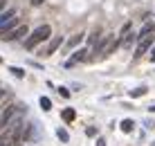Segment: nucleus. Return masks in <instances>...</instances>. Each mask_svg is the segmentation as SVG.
<instances>
[{
    "label": "nucleus",
    "instance_id": "obj_3",
    "mask_svg": "<svg viewBox=\"0 0 155 146\" xmlns=\"http://www.w3.org/2000/svg\"><path fill=\"white\" fill-rule=\"evenodd\" d=\"M153 41H155V36H153V32L151 34H146V36H142L140 38V45H137V50H135V56L140 58L142 54H146L148 50H151V45H153Z\"/></svg>",
    "mask_w": 155,
    "mask_h": 146
},
{
    "label": "nucleus",
    "instance_id": "obj_10",
    "mask_svg": "<svg viewBox=\"0 0 155 146\" xmlns=\"http://www.w3.org/2000/svg\"><path fill=\"white\" fill-rule=\"evenodd\" d=\"M81 41H83V34H77V36H72V38L68 41V47H77Z\"/></svg>",
    "mask_w": 155,
    "mask_h": 146
},
{
    "label": "nucleus",
    "instance_id": "obj_13",
    "mask_svg": "<svg viewBox=\"0 0 155 146\" xmlns=\"http://www.w3.org/2000/svg\"><path fill=\"white\" fill-rule=\"evenodd\" d=\"M56 135H58V139H61V142H70V135H68L65 131H63V128H58V131H56Z\"/></svg>",
    "mask_w": 155,
    "mask_h": 146
},
{
    "label": "nucleus",
    "instance_id": "obj_8",
    "mask_svg": "<svg viewBox=\"0 0 155 146\" xmlns=\"http://www.w3.org/2000/svg\"><path fill=\"white\" fill-rule=\"evenodd\" d=\"M61 117H63V121H74L77 119V112H74L72 108H65V110L61 112Z\"/></svg>",
    "mask_w": 155,
    "mask_h": 146
},
{
    "label": "nucleus",
    "instance_id": "obj_2",
    "mask_svg": "<svg viewBox=\"0 0 155 146\" xmlns=\"http://www.w3.org/2000/svg\"><path fill=\"white\" fill-rule=\"evenodd\" d=\"M25 36H29V27L18 25L16 29H9V32H5V34H0V38L2 41H23Z\"/></svg>",
    "mask_w": 155,
    "mask_h": 146
},
{
    "label": "nucleus",
    "instance_id": "obj_16",
    "mask_svg": "<svg viewBox=\"0 0 155 146\" xmlns=\"http://www.w3.org/2000/svg\"><path fill=\"white\" fill-rule=\"evenodd\" d=\"M58 90H61V95H63V97H70V90H68V88H58Z\"/></svg>",
    "mask_w": 155,
    "mask_h": 146
},
{
    "label": "nucleus",
    "instance_id": "obj_18",
    "mask_svg": "<svg viewBox=\"0 0 155 146\" xmlns=\"http://www.w3.org/2000/svg\"><path fill=\"white\" fill-rule=\"evenodd\" d=\"M97 146H106V139H101V137H99V139H97Z\"/></svg>",
    "mask_w": 155,
    "mask_h": 146
},
{
    "label": "nucleus",
    "instance_id": "obj_22",
    "mask_svg": "<svg viewBox=\"0 0 155 146\" xmlns=\"http://www.w3.org/2000/svg\"><path fill=\"white\" fill-rule=\"evenodd\" d=\"M0 61H2V58H0Z\"/></svg>",
    "mask_w": 155,
    "mask_h": 146
},
{
    "label": "nucleus",
    "instance_id": "obj_5",
    "mask_svg": "<svg viewBox=\"0 0 155 146\" xmlns=\"http://www.w3.org/2000/svg\"><path fill=\"white\" fill-rule=\"evenodd\" d=\"M61 43H63L61 36H54V38H52V43L45 47V50H43V56H52V54H54V52L58 50V45H61Z\"/></svg>",
    "mask_w": 155,
    "mask_h": 146
},
{
    "label": "nucleus",
    "instance_id": "obj_4",
    "mask_svg": "<svg viewBox=\"0 0 155 146\" xmlns=\"http://www.w3.org/2000/svg\"><path fill=\"white\" fill-rule=\"evenodd\" d=\"M14 115H16V106H14V104L7 106V108H2V112H0V133H2L5 126L14 119Z\"/></svg>",
    "mask_w": 155,
    "mask_h": 146
},
{
    "label": "nucleus",
    "instance_id": "obj_14",
    "mask_svg": "<svg viewBox=\"0 0 155 146\" xmlns=\"http://www.w3.org/2000/svg\"><path fill=\"white\" fill-rule=\"evenodd\" d=\"M9 72H12V74H14V77H18V79H23V77H25V72H23V68H12V70H9Z\"/></svg>",
    "mask_w": 155,
    "mask_h": 146
},
{
    "label": "nucleus",
    "instance_id": "obj_1",
    "mask_svg": "<svg viewBox=\"0 0 155 146\" xmlns=\"http://www.w3.org/2000/svg\"><path fill=\"white\" fill-rule=\"evenodd\" d=\"M50 36H52V27H50V25H41V27H36L27 38H25V47H27V50H34L38 43L47 41Z\"/></svg>",
    "mask_w": 155,
    "mask_h": 146
},
{
    "label": "nucleus",
    "instance_id": "obj_21",
    "mask_svg": "<svg viewBox=\"0 0 155 146\" xmlns=\"http://www.w3.org/2000/svg\"><path fill=\"white\" fill-rule=\"evenodd\" d=\"M148 110H151V112H155V106H151V108H148Z\"/></svg>",
    "mask_w": 155,
    "mask_h": 146
},
{
    "label": "nucleus",
    "instance_id": "obj_9",
    "mask_svg": "<svg viewBox=\"0 0 155 146\" xmlns=\"http://www.w3.org/2000/svg\"><path fill=\"white\" fill-rule=\"evenodd\" d=\"M133 126H135V121H133V119H124L119 128H121L124 133H130V131H133Z\"/></svg>",
    "mask_w": 155,
    "mask_h": 146
},
{
    "label": "nucleus",
    "instance_id": "obj_15",
    "mask_svg": "<svg viewBox=\"0 0 155 146\" xmlns=\"http://www.w3.org/2000/svg\"><path fill=\"white\" fill-rule=\"evenodd\" d=\"M85 135H88V137H94V135H97V128H94V126L85 128Z\"/></svg>",
    "mask_w": 155,
    "mask_h": 146
},
{
    "label": "nucleus",
    "instance_id": "obj_12",
    "mask_svg": "<svg viewBox=\"0 0 155 146\" xmlns=\"http://www.w3.org/2000/svg\"><path fill=\"white\" fill-rule=\"evenodd\" d=\"M144 95H146V88H144V85H142V88L130 90V97H144Z\"/></svg>",
    "mask_w": 155,
    "mask_h": 146
},
{
    "label": "nucleus",
    "instance_id": "obj_17",
    "mask_svg": "<svg viewBox=\"0 0 155 146\" xmlns=\"http://www.w3.org/2000/svg\"><path fill=\"white\" fill-rule=\"evenodd\" d=\"M45 2V0H31V5H34V7H38V5H43Z\"/></svg>",
    "mask_w": 155,
    "mask_h": 146
},
{
    "label": "nucleus",
    "instance_id": "obj_11",
    "mask_svg": "<svg viewBox=\"0 0 155 146\" xmlns=\"http://www.w3.org/2000/svg\"><path fill=\"white\" fill-rule=\"evenodd\" d=\"M38 104H41L43 110H52V101H50V97H41V101H38Z\"/></svg>",
    "mask_w": 155,
    "mask_h": 146
},
{
    "label": "nucleus",
    "instance_id": "obj_19",
    "mask_svg": "<svg viewBox=\"0 0 155 146\" xmlns=\"http://www.w3.org/2000/svg\"><path fill=\"white\" fill-rule=\"evenodd\" d=\"M151 61L155 63V47H153V50H151Z\"/></svg>",
    "mask_w": 155,
    "mask_h": 146
},
{
    "label": "nucleus",
    "instance_id": "obj_7",
    "mask_svg": "<svg viewBox=\"0 0 155 146\" xmlns=\"http://www.w3.org/2000/svg\"><path fill=\"white\" fill-rule=\"evenodd\" d=\"M14 16H16V12H14V9H5V12L0 14V27H2L5 23H7V20H12Z\"/></svg>",
    "mask_w": 155,
    "mask_h": 146
},
{
    "label": "nucleus",
    "instance_id": "obj_6",
    "mask_svg": "<svg viewBox=\"0 0 155 146\" xmlns=\"http://www.w3.org/2000/svg\"><path fill=\"white\" fill-rule=\"evenodd\" d=\"M85 58H88V50H79V52H74L72 58L65 61V68H70V65H74V63H79V61H85Z\"/></svg>",
    "mask_w": 155,
    "mask_h": 146
},
{
    "label": "nucleus",
    "instance_id": "obj_20",
    "mask_svg": "<svg viewBox=\"0 0 155 146\" xmlns=\"http://www.w3.org/2000/svg\"><path fill=\"white\" fill-rule=\"evenodd\" d=\"M0 146H12V144H9V142H0Z\"/></svg>",
    "mask_w": 155,
    "mask_h": 146
}]
</instances>
